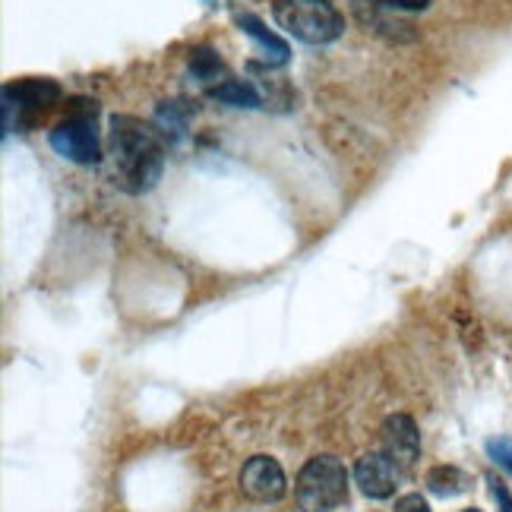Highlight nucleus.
<instances>
[{"label":"nucleus","instance_id":"f257e3e1","mask_svg":"<svg viewBox=\"0 0 512 512\" xmlns=\"http://www.w3.org/2000/svg\"><path fill=\"white\" fill-rule=\"evenodd\" d=\"M108 155L114 184L127 193H149L165 171L162 133L133 114H114L108 121Z\"/></svg>","mask_w":512,"mask_h":512},{"label":"nucleus","instance_id":"f03ea898","mask_svg":"<svg viewBox=\"0 0 512 512\" xmlns=\"http://www.w3.org/2000/svg\"><path fill=\"white\" fill-rule=\"evenodd\" d=\"M272 16L304 45H329L345 32V19L329 0H275Z\"/></svg>","mask_w":512,"mask_h":512},{"label":"nucleus","instance_id":"7ed1b4c3","mask_svg":"<svg viewBox=\"0 0 512 512\" xmlns=\"http://www.w3.org/2000/svg\"><path fill=\"white\" fill-rule=\"evenodd\" d=\"M95 114H98L95 102H89V98H73L70 117L48 133V143L61 159L76 162V165L102 162V143H98Z\"/></svg>","mask_w":512,"mask_h":512},{"label":"nucleus","instance_id":"20e7f679","mask_svg":"<svg viewBox=\"0 0 512 512\" xmlns=\"http://www.w3.org/2000/svg\"><path fill=\"white\" fill-rule=\"evenodd\" d=\"M294 494L304 512H332L348 500V471L336 456H313L301 468Z\"/></svg>","mask_w":512,"mask_h":512},{"label":"nucleus","instance_id":"39448f33","mask_svg":"<svg viewBox=\"0 0 512 512\" xmlns=\"http://www.w3.org/2000/svg\"><path fill=\"white\" fill-rule=\"evenodd\" d=\"M64 89L54 80H16L4 86V127L7 133L32 124L35 114H42L61 102Z\"/></svg>","mask_w":512,"mask_h":512},{"label":"nucleus","instance_id":"423d86ee","mask_svg":"<svg viewBox=\"0 0 512 512\" xmlns=\"http://www.w3.org/2000/svg\"><path fill=\"white\" fill-rule=\"evenodd\" d=\"M241 490L244 497L256 500V503H275L285 497L288 481L282 465L275 462L272 456H253L244 462L241 468Z\"/></svg>","mask_w":512,"mask_h":512},{"label":"nucleus","instance_id":"0eeeda50","mask_svg":"<svg viewBox=\"0 0 512 512\" xmlns=\"http://www.w3.org/2000/svg\"><path fill=\"white\" fill-rule=\"evenodd\" d=\"M380 443L399 468H411L421 459V433L408 415H389L380 427Z\"/></svg>","mask_w":512,"mask_h":512},{"label":"nucleus","instance_id":"6e6552de","mask_svg":"<svg viewBox=\"0 0 512 512\" xmlns=\"http://www.w3.org/2000/svg\"><path fill=\"white\" fill-rule=\"evenodd\" d=\"M354 481H358L364 497L389 500L399 487V465L386 452H370V456H361L358 465H354Z\"/></svg>","mask_w":512,"mask_h":512},{"label":"nucleus","instance_id":"1a4fd4ad","mask_svg":"<svg viewBox=\"0 0 512 512\" xmlns=\"http://www.w3.org/2000/svg\"><path fill=\"white\" fill-rule=\"evenodd\" d=\"M238 26H241V32H247L253 42H256V54L263 57V64H269V67H285L288 64V57H291L288 42L275 35V32H269L263 26V19H256L253 13H241L238 16Z\"/></svg>","mask_w":512,"mask_h":512},{"label":"nucleus","instance_id":"9d476101","mask_svg":"<svg viewBox=\"0 0 512 512\" xmlns=\"http://www.w3.org/2000/svg\"><path fill=\"white\" fill-rule=\"evenodd\" d=\"M209 95L215 98V102L231 105V108H260L263 105L260 92H256V86L247 80H225L219 86H212Z\"/></svg>","mask_w":512,"mask_h":512},{"label":"nucleus","instance_id":"9b49d317","mask_svg":"<svg viewBox=\"0 0 512 512\" xmlns=\"http://www.w3.org/2000/svg\"><path fill=\"white\" fill-rule=\"evenodd\" d=\"M465 487H468V478L456 465H437L427 471V490L437 497H456Z\"/></svg>","mask_w":512,"mask_h":512},{"label":"nucleus","instance_id":"f8f14e48","mask_svg":"<svg viewBox=\"0 0 512 512\" xmlns=\"http://www.w3.org/2000/svg\"><path fill=\"white\" fill-rule=\"evenodd\" d=\"M190 70H193L196 80L212 83V80H219L222 61H219V54H215L212 48H193L190 51Z\"/></svg>","mask_w":512,"mask_h":512},{"label":"nucleus","instance_id":"ddd939ff","mask_svg":"<svg viewBox=\"0 0 512 512\" xmlns=\"http://www.w3.org/2000/svg\"><path fill=\"white\" fill-rule=\"evenodd\" d=\"M487 456L494 459L497 465L512 471V437H497V440H487Z\"/></svg>","mask_w":512,"mask_h":512},{"label":"nucleus","instance_id":"4468645a","mask_svg":"<svg viewBox=\"0 0 512 512\" xmlns=\"http://www.w3.org/2000/svg\"><path fill=\"white\" fill-rule=\"evenodd\" d=\"M373 7H392V10H427L433 0H367Z\"/></svg>","mask_w":512,"mask_h":512},{"label":"nucleus","instance_id":"2eb2a0df","mask_svg":"<svg viewBox=\"0 0 512 512\" xmlns=\"http://www.w3.org/2000/svg\"><path fill=\"white\" fill-rule=\"evenodd\" d=\"M396 512H430V506L421 494H405L396 500Z\"/></svg>","mask_w":512,"mask_h":512},{"label":"nucleus","instance_id":"dca6fc26","mask_svg":"<svg viewBox=\"0 0 512 512\" xmlns=\"http://www.w3.org/2000/svg\"><path fill=\"white\" fill-rule=\"evenodd\" d=\"M487 481H490V494H494V500H497L500 512H512V494L506 490V484H503V481H497V478H487Z\"/></svg>","mask_w":512,"mask_h":512},{"label":"nucleus","instance_id":"f3484780","mask_svg":"<svg viewBox=\"0 0 512 512\" xmlns=\"http://www.w3.org/2000/svg\"><path fill=\"white\" fill-rule=\"evenodd\" d=\"M462 512H481V509H462Z\"/></svg>","mask_w":512,"mask_h":512}]
</instances>
